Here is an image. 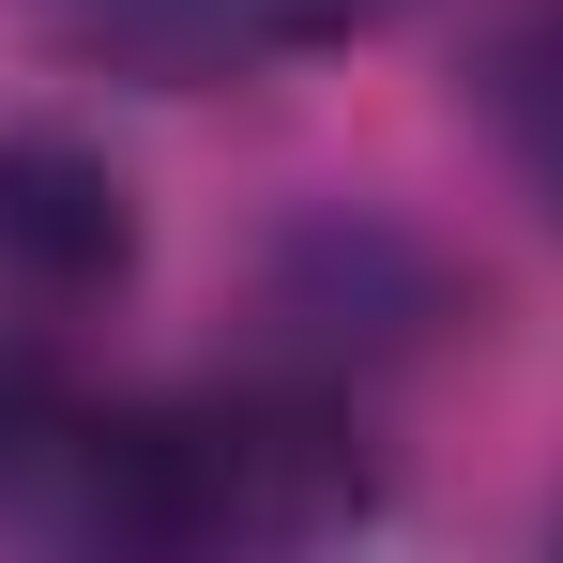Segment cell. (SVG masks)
Here are the masks:
<instances>
[{"instance_id":"1","label":"cell","mask_w":563,"mask_h":563,"mask_svg":"<svg viewBox=\"0 0 563 563\" xmlns=\"http://www.w3.org/2000/svg\"><path fill=\"white\" fill-rule=\"evenodd\" d=\"M366 518V411L335 380H198V396H107L92 518L107 549H320Z\"/></svg>"},{"instance_id":"4","label":"cell","mask_w":563,"mask_h":563,"mask_svg":"<svg viewBox=\"0 0 563 563\" xmlns=\"http://www.w3.org/2000/svg\"><path fill=\"white\" fill-rule=\"evenodd\" d=\"M487 122H503V168L533 184V213L563 229V0H518L503 46H487Z\"/></svg>"},{"instance_id":"3","label":"cell","mask_w":563,"mask_h":563,"mask_svg":"<svg viewBox=\"0 0 563 563\" xmlns=\"http://www.w3.org/2000/svg\"><path fill=\"white\" fill-rule=\"evenodd\" d=\"M396 0H62V31L137 77H275L320 46H366Z\"/></svg>"},{"instance_id":"2","label":"cell","mask_w":563,"mask_h":563,"mask_svg":"<svg viewBox=\"0 0 563 563\" xmlns=\"http://www.w3.org/2000/svg\"><path fill=\"white\" fill-rule=\"evenodd\" d=\"M122 275H137L122 168H107L92 137H62V122H0V320L77 335Z\"/></svg>"}]
</instances>
